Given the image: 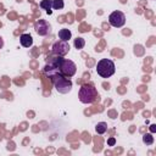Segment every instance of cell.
Instances as JSON below:
<instances>
[{
    "instance_id": "1",
    "label": "cell",
    "mask_w": 156,
    "mask_h": 156,
    "mask_svg": "<svg viewBox=\"0 0 156 156\" xmlns=\"http://www.w3.org/2000/svg\"><path fill=\"white\" fill-rule=\"evenodd\" d=\"M44 69H51V71H56L62 73L65 77L71 78L76 74L77 72V66L73 61L63 58L62 56H56V57H51L50 61L45 65Z\"/></svg>"
},
{
    "instance_id": "2",
    "label": "cell",
    "mask_w": 156,
    "mask_h": 156,
    "mask_svg": "<svg viewBox=\"0 0 156 156\" xmlns=\"http://www.w3.org/2000/svg\"><path fill=\"white\" fill-rule=\"evenodd\" d=\"M44 73L51 79L55 89L60 93V94H67L72 90V82L69 78L65 77L62 73L56 72V71H51V69H44Z\"/></svg>"
},
{
    "instance_id": "3",
    "label": "cell",
    "mask_w": 156,
    "mask_h": 156,
    "mask_svg": "<svg viewBox=\"0 0 156 156\" xmlns=\"http://www.w3.org/2000/svg\"><path fill=\"white\" fill-rule=\"evenodd\" d=\"M78 98H79V101L82 104H93L99 98V94H98V90H96V88L94 85H91V84H83L79 88Z\"/></svg>"
},
{
    "instance_id": "4",
    "label": "cell",
    "mask_w": 156,
    "mask_h": 156,
    "mask_svg": "<svg viewBox=\"0 0 156 156\" xmlns=\"http://www.w3.org/2000/svg\"><path fill=\"white\" fill-rule=\"evenodd\" d=\"M116 71L115 63L110 58H101L96 65V72L101 78H108L111 77Z\"/></svg>"
},
{
    "instance_id": "5",
    "label": "cell",
    "mask_w": 156,
    "mask_h": 156,
    "mask_svg": "<svg viewBox=\"0 0 156 156\" xmlns=\"http://www.w3.org/2000/svg\"><path fill=\"white\" fill-rule=\"evenodd\" d=\"M108 22L115 28H121L126 23V15L122 11H113L108 16Z\"/></svg>"
},
{
    "instance_id": "6",
    "label": "cell",
    "mask_w": 156,
    "mask_h": 156,
    "mask_svg": "<svg viewBox=\"0 0 156 156\" xmlns=\"http://www.w3.org/2000/svg\"><path fill=\"white\" fill-rule=\"evenodd\" d=\"M52 54L55 56H65L66 54H68L69 51V44L67 41H63V40H58L56 41L54 45H52V49H51Z\"/></svg>"
},
{
    "instance_id": "7",
    "label": "cell",
    "mask_w": 156,
    "mask_h": 156,
    "mask_svg": "<svg viewBox=\"0 0 156 156\" xmlns=\"http://www.w3.org/2000/svg\"><path fill=\"white\" fill-rule=\"evenodd\" d=\"M34 29L37 32L38 35H41V37H45L50 33L51 30V27L50 24L45 21V20H38L35 23H34Z\"/></svg>"
},
{
    "instance_id": "8",
    "label": "cell",
    "mask_w": 156,
    "mask_h": 156,
    "mask_svg": "<svg viewBox=\"0 0 156 156\" xmlns=\"http://www.w3.org/2000/svg\"><path fill=\"white\" fill-rule=\"evenodd\" d=\"M20 43H21L22 46H24V48H29V46L33 45V38H32L30 34L24 33V34H22V35L20 37Z\"/></svg>"
},
{
    "instance_id": "9",
    "label": "cell",
    "mask_w": 156,
    "mask_h": 156,
    "mask_svg": "<svg viewBox=\"0 0 156 156\" xmlns=\"http://www.w3.org/2000/svg\"><path fill=\"white\" fill-rule=\"evenodd\" d=\"M71 37H72V33H71L69 29H67V28H62V29L58 30V38H60V40L68 41V40L71 39Z\"/></svg>"
},
{
    "instance_id": "10",
    "label": "cell",
    "mask_w": 156,
    "mask_h": 156,
    "mask_svg": "<svg viewBox=\"0 0 156 156\" xmlns=\"http://www.w3.org/2000/svg\"><path fill=\"white\" fill-rule=\"evenodd\" d=\"M106 130H107V123L106 122H99L95 126V132L98 134H104Z\"/></svg>"
},
{
    "instance_id": "11",
    "label": "cell",
    "mask_w": 156,
    "mask_h": 156,
    "mask_svg": "<svg viewBox=\"0 0 156 156\" xmlns=\"http://www.w3.org/2000/svg\"><path fill=\"white\" fill-rule=\"evenodd\" d=\"M51 0H41L40 1V7L43 9V10H46V12L49 13V15H51Z\"/></svg>"
},
{
    "instance_id": "12",
    "label": "cell",
    "mask_w": 156,
    "mask_h": 156,
    "mask_svg": "<svg viewBox=\"0 0 156 156\" xmlns=\"http://www.w3.org/2000/svg\"><path fill=\"white\" fill-rule=\"evenodd\" d=\"M74 48L76 49H78V50H80V49H83L84 48V45H85V40L83 39V38H80V37H78V38H76L74 39Z\"/></svg>"
},
{
    "instance_id": "13",
    "label": "cell",
    "mask_w": 156,
    "mask_h": 156,
    "mask_svg": "<svg viewBox=\"0 0 156 156\" xmlns=\"http://www.w3.org/2000/svg\"><path fill=\"white\" fill-rule=\"evenodd\" d=\"M143 143L146 145H152L154 144V136L151 133H146L143 135Z\"/></svg>"
},
{
    "instance_id": "14",
    "label": "cell",
    "mask_w": 156,
    "mask_h": 156,
    "mask_svg": "<svg viewBox=\"0 0 156 156\" xmlns=\"http://www.w3.org/2000/svg\"><path fill=\"white\" fill-rule=\"evenodd\" d=\"M51 1H52V2H51V7L55 9V10H61V9H63V6H65L63 0H51Z\"/></svg>"
},
{
    "instance_id": "15",
    "label": "cell",
    "mask_w": 156,
    "mask_h": 156,
    "mask_svg": "<svg viewBox=\"0 0 156 156\" xmlns=\"http://www.w3.org/2000/svg\"><path fill=\"white\" fill-rule=\"evenodd\" d=\"M115 144H116V139H115V138H110V139L107 140V145H108V146H113Z\"/></svg>"
},
{
    "instance_id": "16",
    "label": "cell",
    "mask_w": 156,
    "mask_h": 156,
    "mask_svg": "<svg viewBox=\"0 0 156 156\" xmlns=\"http://www.w3.org/2000/svg\"><path fill=\"white\" fill-rule=\"evenodd\" d=\"M150 132H151V133H155V132H156V126H155V124H151V126H150Z\"/></svg>"
},
{
    "instance_id": "17",
    "label": "cell",
    "mask_w": 156,
    "mask_h": 156,
    "mask_svg": "<svg viewBox=\"0 0 156 156\" xmlns=\"http://www.w3.org/2000/svg\"><path fill=\"white\" fill-rule=\"evenodd\" d=\"M2 46H4V39H2L1 37H0V49H1Z\"/></svg>"
}]
</instances>
